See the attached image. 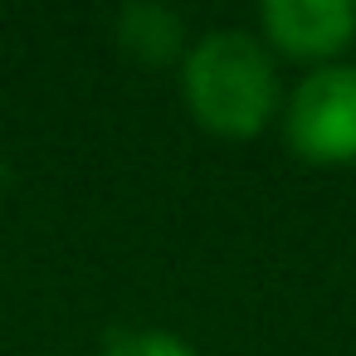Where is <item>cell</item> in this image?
<instances>
[{
	"mask_svg": "<svg viewBox=\"0 0 356 356\" xmlns=\"http://www.w3.org/2000/svg\"><path fill=\"white\" fill-rule=\"evenodd\" d=\"M181 103L195 127L225 142H249L283 113L278 59L254 30H210L191 40L181 59Z\"/></svg>",
	"mask_w": 356,
	"mask_h": 356,
	"instance_id": "cell-1",
	"label": "cell"
},
{
	"mask_svg": "<svg viewBox=\"0 0 356 356\" xmlns=\"http://www.w3.org/2000/svg\"><path fill=\"white\" fill-rule=\"evenodd\" d=\"M273 59H293L307 69L341 64L356 40V0H264L259 30Z\"/></svg>",
	"mask_w": 356,
	"mask_h": 356,
	"instance_id": "cell-3",
	"label": "cell"
},
{
	"mask_svg": "<svg viewBox=\"0 0 356 356\" xmlns=\"http://www.w3.org/2000/svg\"><path fill=\"white\" fill-rule=\"evenodd\" d=\"M113 35L118 44L137 59V64H181L186 49H191V35H186V20L171 10V6H156V0H137V6H122L118 20H113Z\"/></svg>",
	"mask_w": 356,
	"mask_h": 356,
	"instance_id": "cell-4",
	"label": "cell"
},
{
	"mask_svg": "<svg viewBox=\"0 0 356 356\" xmlns=\"http://www.w3.org/2000/svg\"><path fill=\"white\" fill-rule=\"evenodd\" d=\"M283 142L307 166H356V64H322L283 103Z\"/></svg>",
	"mask_w": 356,
	"mask_h": 356,
	"instance_id": "cell-2",
	"label": "cell"
},
{
	"mask_svg": "<svg viewBox=\"0 0 356 356\" xmlns=\"http://www.w3.org/2000/svg\"><path fill=\"white\" fill-rule=\"evenodd\" d=\"M103 356H200L186 337L176 332H156V327H137V332H113Z\"/></svg>",
	"mask_w": 356,
	"mask_h": 356,
	"instance_id": "cell-5",
	"label": "cell"
}]
</instances>
